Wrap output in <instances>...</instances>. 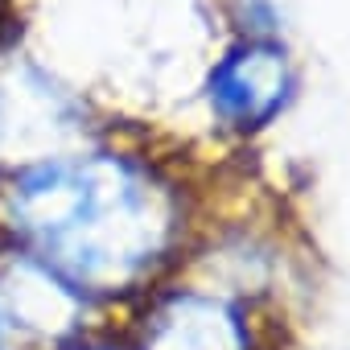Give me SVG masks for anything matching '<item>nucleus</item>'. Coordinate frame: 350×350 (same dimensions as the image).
Segmentation results:
<instances>
[{"instance_id":"1","label":"nucleus","mask_w":350,"mask_h":350,"mask_svg":"<svg viewBox=\"0 0 350 350\" xmlns=\"http://www.w3.org/2000/svg\"><path fill=\"white\" fill-rule=\"evenodd\" d=\"M0 227L70 293H124L165 264L178 239V202L128 157H54L9 173Z\"/></svg>"},{"instance_id":"2","label":"nucleus","mask_w":350,"mask_h":350,"mask_svg":"<svg viewBox=\"0 0 350 350\" xmlns=\"http://www.w3.org/2000/svg\"><path fill=\"white\" fill-rule=\"evenodd\" d=\"M293 91V70L288 58L276 42L268 38H247L235 50H227L211 79H206V103L211 111L239 132H256L276 120Z\"/></svg>"},{"instance_id":"3","label":"nucleus","mask_w":350,"mask_h":350,"mask_svg":"<svg viewBox=\"0 0 350 350\" xmlns=\"http://www.w3.org/2000/svg\"><path fill=\"white\" fill-rule=\"evenodd\" d=\"M144 350H252V334L227 301L173 293L152 309Z\"/></svg>"},{"instance_id":"4","label":"nucleus","mask_w":350,"mask_h":350,"mask_svg":"<svg viewBox=\"0 0 350 350\" xmlns=\"http://www.w3.org/2000/svg\"><path fill=\"white\" fill-rule=\"evenodd\" d=\"M5 338H9V321H5V309H0V350H9Z\"/></svg>"},{"instance_id":"5","label":"nucleus","mask_w":350,"mask_h":350,"mask_svg":"<svg viewBox=\"0 0 350 350\" xmlns=\"http://www.w3.org/2000/svg\"><path fill=\"white\" fill-rule=\"evenodd\" d=\"M87 350H99V346H87Z\"/></svg>"}]
</instances>
